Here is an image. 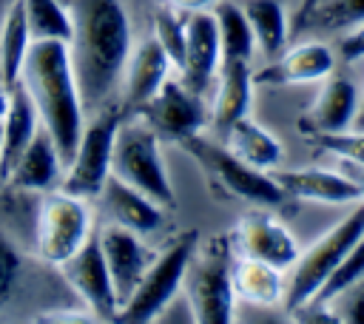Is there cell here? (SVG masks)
Wrapping results in <instances>:
<instances>
[{"mask_svg": "<svg viewBox=\"0 0 364 324\" xmlns=\"http://www.w3.org/2000/svg\"><path fill=\"white\" fill-rule=\"evenodd\" d=\"M327 304H330V310L336 313L338 321L364 324V276L355 279L353 284H347L344 290H338L336 296H330Z\"/></svg>", "mask_w": 364, "mask_h": 324, "instance_id": "obj_32", "label": "cell"}, {"mask_svg": "<svg viewBox=\"0 0 364 324\" xmlns=\"http://www.w3.org/2000/svg\"><path fill=\"white\" fill-rule=\"evenodd\" d=\"M9 3H11V0H0V23H3V17H6V9H9Z\"/></svg>", "mask_w": 364, "mask_h": 324, "instance_id": "obj_40", "label": "cell"}, {"mask_svg": "<svg viewBox=\"0 0 364 324\" xmlns=\"http://www.w3.org/2000/svg\"><path fill=\"white\" fill-rule=\"evenodd\" d=\"M353 128L364 131V94L358 97V111H355V119H353Z\"/></svg>", "mask_w": 364, "mask_h": 324, "instance_id": "obj_38", "label": "cell"}, {"mask_svg": "<svg viewBox=\"0 0 364 324\" xmlns=\"http://www.w3.org/2000/svg\"><path fill=\"white\" fill-rule=\"evenodd\" d=\"M111 173L134 185L145 196H151L156 205L162 207L173 205V185L162 159L159 134L142 117L134 122H119L117 139H114Z\"/></svg>", "mask_w": 364, "mask_h": 324, "instance_id": "obj_4", "label": "cell"}, {"mask_svg": "<svg viewBox=\"0 0 364 324\" xmlns=\"http://www.w3.org/2000/svg\"><path fill=\"white\" fill-rule=\"evenodd\" d=\"M0 145H3V119H0Z\"/></svg>", "mask_w": 364, "mask_h": 324, "instance_id": "obj_41", "label": "cell"}, {"mask_svg": "<svg viewBox=\"0 0 364 324\" xmlns=\"http://www.w3.org/2000/svg\"><path fill=\"white\" fill-rule=\"evenodd\" d=\"M136 111L159 134V139H176V142H185L202 134L205 122L210 119L205 111L202 94L191 91L182 80H171V77Z\"/></svg>", "mask_w": 364, "mask_h": 324, "instance_id": "obj_10", "label": "cell"}, {"mask_svg": "<svg viewBox=\"0 0 364 324\" xmlns=\"http://www.w3.org/2000/svg\"><path fill=\"white\" fill-rule=\"evenodd\" d=\"M122 122V111L111 102L100 111H94L91 122H85L74 153L65 162L63 182L60 188L65 193L82 196V199H97L102 185L111 176V156H114V139L117 128Z\"/></svg>", "mask_w": 364, "mask_h": 324, "instance_id": "obj_6", "label": "cell"}, {"mask_svg": "<svg viewBox=\"0 0 364 324\" xmlns=\"http://www.w3.org/2000/svg\"><path fill=\"white\" fill-rule=\"evenodd\" d=\"M210 122L219 131H228L236 119L247 117L250 97H253V74L247 60H222L216 71Z\"/></svg>", "mask_w": 364, "mask_h": 324, "instance_id": "obj_21", "label": "cell"}, {"mask_svg": "<svg viewBox=\"0 0 364 324\" xmlns=\"http://www.w3.org/2000/svg\"><path fill=\"white\" fill-rule=\"evenodd\" d=\"M336 171H338L341 176H347V179H350L355 188H358V193H361V199H364V162H355V159L338 156Z\"/></svg>", "mask_w": 364, "mask_h": 324, "instance_id": "obj_36", "label": "cell"}, {"mask_svg": "<svg viewBox=\"0 0 364 324\" xmlns=\"http://www.w3.org/2000/svg\"><path fill=\"white\" fill-rule=\"evenodd\" d=\"M338 51H341L344 60H358V57H364V23L353 26V31L341 40Z\"/></svg>", "mask_w": 364, "mask_h": 324, "instance_id": "obj_35", "label": "cell"}, {"mask_svg": "<svg viewBox=\"0 0 364 324\" xmlns=\"http://www.w3.org/2000/svg\"><path fill=\"white\" fill-rule=\"evenodd\" d=\"M31 43L34 40H31V31L26 23L23 0H11L6 9V17L0 23V82L6 88L20 82L23 63L28 57Z\"/></svg>", "mask_w": 364, "mask_h": 324, "instance_id": "obj_26", "label": "cell"}, {"mask_svg": "<svg viewBox=\"0 0 364 324\" xmlns=\"http://www.w3.org/2000/svg\"><path fill=\"white\" fill-rule=\"evenodd\" d=\"M171 68H173V63L154 34L134 43L131 57L125 63V74H122V88H119L122 102L128 108L145 105L159 91V85L171 77Z\"/></svg>", "mask_w": 364, "mask_h": 324, "instance_id": "obj_17", "label": "cell"}, {"mask_svg": "<svg viewBox=\"0 0 364 324\" xmlns=\"http://www.w3.org/2000/svg\"><path fill=\"white\" fill-rule=\"evenodd\" d=\"M193 250H196V233H185L171 247L156 253L151 259V264L145 267L136 290L119 307L114 321H125V324L156 321L159 310L182 290V279H185V270H188V261H191Z\"/></svg>", "mask_w": 364, "mask_h": 324, "instance_id": "obj_9", "label": "cell"}, {"mask_svg": "<svg viewBox=\"0 0 364 324\" xmlns=\"http://www.w3.org/2000/svg\"><path fill=\"white\" fill-rule=\"evenodd\" d=\"M17 273H20V259H17V250L11 247V242L0 233V304L9 298L14 281H17Z\"/></svg>", "mask_w": 364, "mask_h": 324, "instance_id": "obj_34", "label": "cell"}, {"mask_svg": "<svg viewBox=\"0 0 364 324\" xmlns=\"http://www.w3.org/2000/svg\"><path fill=\"white\" fill-rule=\"evenodd\" d=\"M60 273L65 276L68 287L82 298L85 310L94 318H102V321H114L117 318L119 304H117V296H114L111 273H108L97 230L85 239V244L71 259H65L60 264Z\"/></svg>", "mask_w": 364, "mask_h": 324, "instance_id": "obj_11", "label": "cell"}, {"mask_svg": "<svg viewBox=\"0 0 364 324\" xmlns=\"http://www.w3.org/2000/svg\"><path fill=\"white\" fill-rule=\"evenodd\" d=\"M364 276V233L358 236V242L347 250V256L341 259V264L333 270V276L324 281V287L318 290V301H327L330 296H336L338 290H344L347 284H353L355 279Z\"/></svg>", "mask_w": 364, "mask_h": 324, "instance_id": "obj_31", "label": "cell"}, {"mask_svg": "<svg viewBox=\"0 0 364 324\" xmlns=\"http://www.w3.org/2000/svg\"><path fill=\"white\" fill-rule=\"evenodd\" d=\"M20 82L34 99L43 128L51 134L63 159L68 162L85 128V105H82V94L74 77L68 43L34 40L23 63Z\"/></svg>", "mask_w": 364, "mask_h": 324, "instance_id": "obj_2", "label": "cell"}, {"mask_svg": "<svg viewBox=\"0 0 364 324\" xmlns=\"http://www.w3.org/2000/svg\"><path fill=\"white\" fill-rule=\"evenodd\" d=\"M185 151L199 162V168L230 196L250 202L256 207H279L287 193L276 182V176H267V171H259L247 162H242L230 148H222L202 134L182 142Z\"/></svg>", "mask_w": 364, "mask_h": 324, "instance_id": "obj_8", "label": "cell"}, {"mask_svg": "<svg viewBox=\"0 0 364 324\" xmlns=\"http://www.w3.org/2000/svg\"><path fill=\"white\" fill-rule=\"evenodd\" d=\"M316 3H318V0H301V3H299V11H296V20H299V17H304Z\"/></svg>", "mask_w": 364, "mask_h": 324, "instance_id": "obj_39", "label": "cell"}, {"mask_svg": "<svg viewBox=\"0 0 364 324\" xmlns=\"http://www.w3.org/2000/svg\"><path fill=\"white\" fill-rule=\"evenodd\" d=\"M31 40H71V11L63 0H23Z\"/></svg>", "mask_w": 364, "mask_h": 324, "instance_id": "obj_28", "label": "cell"}, {"mask_svg": "<svg viewBox=\"0 0 364 324\" xmlns=\"http://www.w3.org/2000/svg\"><path fill=\"white\" fill-rule=\"evenodd\" d=\"M213 20H216V31H219L222 60H247L250 63V57L256 51V40H253V31H250L242 3L219 0L213 6Z\"/></svg>", "mask_w": 364, "mask_h": 324, "instance_id": "obj_27", "label": "cell"}, {"mask_svg": "<svg viewBox=\"0 0 364 324\" xmlns=\"http://www.w3.org/2000/svg\"><path fill=\"white\" fill-rule=\"evenodd\" d=\"M276 182L287 196L321 205H355L361 202L358 188L341 176L336 168H299V171H279Z\"/></svg>", "mask_w": 364, "mask_h": 324, "instance_id": "obj_20", "label": "cell"}, {"mask_svg": "<svg viewBox=\"0 0 364 324\" xmlns=\"http://www.w3.org/2000/svg\"><path fill=\"white\" fill-rule=\"evenodd\" d=\"M230 276H233L236 298H242L247 304L276 307L284 301V270H279L262 259H250V256L233 259Z\"/></svg>", "mask_w": 364, "mask_h": 324, "instance_id": "obj_23", "label": "cell"}, {"mask_svg": "<svg viewBox=\"0 0 364 324\" xmlns=\"http://www.w3.org/2000/svg\"><path fill=\"white\" fill-rule=\"evenodd\" d=\"M361 233H364V199L355 202L353 213H347L327 233H321L307 250L299 253V259L290 267V276L284 279V301H282L284 310H293L316 298Z\"/></svg>", "mask_w": 364, "mask_h": 324, "instance_id": "obj_3", "label": "cell"}, {"mask_svg": "<svg viewBox=\"0 0 364 324\" xmlns=\"http://www.w3.org/2000/svg\"><path fill=\"white\" fill-rule=\"evenodd\" d=\"M173 9H179L182 14H191V11H213V6L219 0H168Z\"/></svg>", "mask_w": 364, "mask_h": 324, "instance_id": "obj_37", "label": "cell"}, {"mask_svg": "<svg viewBox=\"0 0 364 324\" xmlns=\"http://www.w3.org/2000/svg\"><path fill=\"white\" fill-rule=\"evenodd\" d=\"M97 202H100V213L105 216V222L119 225L125 230H134L139 236L156 233L162 227V219H165L162 216V205H156L151 196H145L134 185L117 179L114 173L102 185Z\"/></svg>", "mask_w": 364, "mask_h": 324, "instance_id": "obj_16", "label": "cell"}, {"mask_svg": "<svg viewBox=\"0 0 364 324\" xmlns=\"http://www.w3.org/2000/svg\"><path fill=\"white\" fill-rule=\"evenodd\" d=\"M233 239H236L239 256L262 259V261H267V264H273L279 270H290L293 261L301 253L296 236L273 213H267L264 207L242 213Z\"/></svg>", "mask_w": 364, "mask_h": 324, "instance_id": "obj_12", "label": "cell"}, {"mask_svg": "<svg viewBox=\"0 0 364 324\" xmlns=\"http://www.w3.org/2000/svg\"><path fill=\"white\" fill-rule=\"evenodd\" d=\"M230 247L225 242H210L196 250L188 261L182 293L191 301L193 318L199 324H228L233 321L236 293H233V276H230Z\"/></svg>", "mask_w": 364, "mask_h": 324, "instance_id": "obj_5", "label": "cell"}, {"mask_svg": "<svg viewBox=\"0 0 364 324\" xmlns=\"http://www.w3.org/2000/svg\"><path fill=\"white\" fill-rule=\"evenodd\" d=\"M40 114L23 82L9 88V108L3 114V145H0V176L6 179L14 159L23 153V148L31 142V136L40 128Z\"/></svg>", "mask_w": 364, "mask_h": 324, "instance_id": "obj_22", "label": "cell"}, {"mask_svg": "<svg viewBox=\"0 0 364 324\" xmlns=\"http://www.w3.org/2000/svg\"><path fill=\"white\" fill-rule=\"evenodd\" d=\"M358 111V91L353 85V80L341 71H330L321 80V91L310 108V114L304 117V131H310L313 136L321 134H338L353 128Z\"/></svg>", "mask_w": 364, "mask_h": 324, "instance_id": "obj_19", "label": "cell"}, {"mask_svg": "<svg viewBox=\"0 0 364 324\" xmlns=\"http://www.w3.org/2000/svg\"><path fill=\"white\" fill-rule=\"evenodd\" d=\"M245 17L250 23L253 40H256V51L270 63L276 60L290 37V20L287 11L279 0H242Z\"/></svg>", "mask_w": 364, "mask_h": 324, "instance_id": "obj_25", "label": "cell"}, {"mask_svg": "<svg viewBox=\"0 0 364 324\" xmlns=\"http://www.w3.org/2000/svg\"><path fill=\"white\" fill-rule=\"evenodd\" d=\"M154 37L168 51L173 68L179 71L182 54H185V14L179 9H173V6L156 9V14H154Z\"/></svg>", "mask_w": 364, "mask_h": 324, "instance_id": "obj_30", "label": "cell"}, {"mask_svg": "<svg viewBox=\"0 0 364 324\" xmlns=\"http://www.w3.org/2000/svg\"><path fill=\"white\" fill-rule=\"evenodd\" d=\"M97 230L91 199L65 193L63 188L48 190L37 210V256L46 264L60 267L65 259H71L85 239Z\"/></svg>", "mask_w": 364, "mask_h": 324, "instance_id": "obj_7", "label": "cell"}, {"mask_svg": "<svg viewBox=\"0 0 364 324\" xmlns=\"http://www.w3.org/2000/svg\"><path fill=\"white\" fill-rule=\"evenodd\" d=\"M313 139L333 156H347V159L364 162V131H358V128H347L338 134H321Z\"/></svg>", "mask_w": 364, "mask_h": 324, "instance_id": "obj_33", "label": "cell"}, {"mask_svg": "<svg viewBox=\"0 0 364 324\" xmlns=\"http://www.w3.org/2000/svg\"><path fill=\"white\" fill-rule=\"evenodd\" d=\"M364 23V0H318L296 28H353Z\"/></svg>", "mask_w": 364, "mask_h": 324, "instance_id": "obj_29", "label": "cell"}, {"mask_svg": "<svg viewBox=\"0 0 364 324\" xmlns=\"http://www.w3.org/2000/svg\"><path fill=\"white\" fill-rule=\"evenodd\" d=\"M68 54L85 111L114 102L122 88L125 63L134 48L131 17L122 0H68Z\"/></svg>", "mask_w": 364, "mask_h": 324, "instance_id": "obj_1", "label": "cell"}, {"mask_svg": "<svg viewBox=\"0 0 364 324\" xmlns=\"http://www.w3.org/2000/svg\"><path fill=\"white\" fill-rule=\"evenodd\" d=\"M219 65H222V45H219L213 11L185 14V54L179 65V80L191 91L205 94L213 85Z\"/></svg>", "mask_w": 364, "mask_h": 324, "instance_id": "obj_14", "label": "cell"}, {"mask_svg": "<svg viewBox=\"0 0 364 324\" xmlns=\"http://www.w3.org/2000/svg\"><path fill=\"white\" fill-rule=\"evenodd\" d=\"M97 239H100V247H102V256H105V264L111 273L117 304L122 307L128 301V296L136 290V284H139V279H142V273L154 256L145 247L139 233L125 230V227L111 225V222H102L97 227Z\"/></svg>", "mask_w": 364, "mask_h": 324, "instance_id": "obj_13", "label": "cell"}, {"mask_svg": "<svg viewBox=\"0 0 364 324\" xmlns=\"http://www.w3.org/2000/svg\"><path fill=\"white\" fill-rule=\"evenodd\" d=\"M63 171H65V159H63L57 142L51 139V134L40 125L37 134L31 136V142L23 148V153L9 168L6 182L17 190L48 193L63 182Z\"/></svg>", "mask_w": 364, "mask_h": 324, "instance_id": "obj_15", "label": "cell"}, {"mask_svg": "<svg viewBox=\"0 0 364 324\" xmlns=\"http://www.w3.org/2000/svg\"><path fill=\"white\" fill-rule=\"evenodd\" d=\"M225 134H228V148L242 162H247V165H253L259 171H267V173L282 165V156H284L282 142L264 125H259L256 119L242 117Z\"/></svg>", "mask_w": 364, "mask_h": 324, "instance_id": "obj_24", "label": "cell"}, {"mask_svg": "<svg viewBox=\"0 0 364 324\" xmlns=\"http://www.w3.org/2000/svg\"><path fill=\"white\" fill-rule=\"evenodd\" d=\"M330 71H336V51L321 40H307L270 60L259 80L270 85H304L324 80Z\"/></svg>", "mask_w": 364, "mask_h": 324, "instance_id": "obj_18", "label": "cell"}]
</instances>
